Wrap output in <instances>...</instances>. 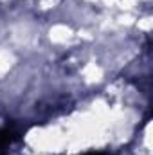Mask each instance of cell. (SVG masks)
Here are the masks:
<instances>
[{
  "label": "cell",
  "instance_id": "cell-1",
  "mask_svg": "<svg viewBox=\"0 0 153 155\" xmlns=\"http://www.w3.org/2000/svg\"><path fill=\"white\" fill-rule=\"evenodd\" d=\"M85 155H106V153H85Z\"/></svg>",
  "mask_w": 153,
  "mask_h": 155
}]
</instances>
